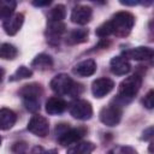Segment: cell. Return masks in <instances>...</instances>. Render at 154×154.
Listing matches in <instances>:
<instances>
[{"mask_svg": "<svg viewBox=\"0 0 154 154\" xmlns=\"http://www.w3.org/2000/svg\"><path fill=\"white\" fill-rule=\"evenodd\" d=\"M154 135V128L153 126H149L148 129H146L143 132H142V136H141V140H144V141H148V140H152Z\"/></svg>", "mask_w": 154, "mask_h": 154, "instance_id": "f546056e", "label": "cell"}, {"mask_svg": "<svg viewBox=\"0 0 154 154\" xmlns=\"http://www.w3.org/2000/svg\"><path fill=\"white\" fill-rule=\"evenodd\" d=\"M18 55V49L11 43H2L0 46V58L5 60H13Z\"/></svg>", "mask_w": 154, "mask_h": 154, "instance_id": "603a6c76", "label": "cell"}, {"mask_svg": "<svg viewBox=\"0 0 154 154\" xmlns=\"http://www.w3.org/2000/svg\"><path fill=\"white\" fill-rule=\"evenodd\" d=\"M49 85H51V89L59 96L69 95L71 97H76L83 91V85L79 83H76L66 73H59L54 76Z\"/></svg>", "mask_w": 154, "mask_h": 154, "instance_id": "6da1fadb", "label": "cell"}, {"mask_svg": "<svg viewBox=\"0 0 154 154\" xmlns=\"http://www.w3.org/2000/svg\"><path fill=\"white\" fill-rule=\"evenodd\" d=\"M28 130L35 136L46 137L49 132V123L43 116L34 114L28 123Z\"/></svg>", "mask_w": 154, "mask_h": 154, "instance_id": "ba28073f", "label": "cell"}, {"mask_svg": "<svg viewBox=\"0 0 154 154\" xmlns=\"http://www.w3.org/2000/svg\"><path fill=\"white\" fill-rule=\"evenodd\" d=\"M17 2L14 0H0V19L6 20L10 18L16 10Z\"/></svg>", "mask_w": 154, "mask_h": 154, "instance_id": "44dd1931", "label": "cell"}, {"mask_svg": "<svg viewBox=\"0 0 154 154\" xmlns=\"http://www.w3.org/2000/svg\"><path fill=\"white\" fill-rule=\"evenodd\" d=\"M113 88H114V82L107 77L97 78L91 83V93L97 99H101L107 94H109L113 90Z\"/></svg>", "mask_w": 154, "mask_h": 154, "instance_id": "30bf717a", "label": "cell"}, {"mask_svg": "<svg viewBox=\"0 0 154 154\" xmlns=\"http://www.w3.org/2000/svg\"><path fill=\"white\" fill-rule=\"evenodd\" d=\"M67 105L60 96H52L46 101V112L51 116L61 114L66 109Z\"/></svg>", "mask_w": 154, "mask_h": 154, "instance_id": "2e32d148", "label": "cell"}, {"mask_svg": "<svg viewBox=\"0 0 154 154\" xmlns=\"http://www.w3.org/2000/svg\"><path fill=\"white\" fill-rule=\"evenodd\" d=\"M26 148V143L25 142H16L12 147V150L17 154H22Z\"/></svg>", "mask_w": 154, "mask_h": 154, "instance_id": "f1b7e54d", "label": "cell"}, {"mask_svg": "<svg viewBox=\"0 0 154 154\" xmlns=\"http://www.w3.org/2000/svg\"><path fill=\"white\" fill-rule=\"evenodd\" d=\"M31 154H58V150L57 149H43L42 147H35L31 152Z\"/></svg>", "mask_w": 154, "mask_h": 154, "instance_id": "83f0119b", "label": "cell"}, {"mask_svg": "<svg viewBox=\"0 0 154 154\" xmlns=\"http://www.w3.org/2000/svg\"><path fill=\"white\" fill-rule=\"evenodd\" d=\"M96 71V63L93 59H85L76 64L72 69V72L79 77H89Z\"/></svg>", "mask_w": 154, "mask_h": 154, "instance_id": "5bb4252c", "label": "cell"}, {"mask_svg": "<svg viewBox=\"0 0 154 154\" xmlns=\"http://www.w3.org/2000/svg\"><path fill=\"white\" fill-rule=\"evenodd\" d=\"M24 23V14L23 13H13L10 18H7L6 20L2 22V29L5 30V32L10 36L16 35L22 25Z\"/></svg>", "mask_w": 154, "mask_h": 154, "instance_id": "7c38bea8", "label": "cell"}, {"mask_svg": "<svg viewBox=\"0 0 154 154\" xmlns=\"http://www.w3.org/2000/svg\"><path fill=\"white\" fill-rule=\"evenodd\" d=\"M1 141H2V140H1V136H0V144H1Z\"/></svg>", "mask_w": 154, "mask_h": 154, "instance_id": "e575fe53", "label": "cell"}, {"mask_svg": "<svg viewBox=\"0 0 154 154\" xmlns=\"http://www.w3.org/2000/svg\"><path fill=\"white\" fill-rule=\"evenodd\" d=\"M51 4V1L49 0H46V1H32V5L34 6H48Z\"/></svg>", "mask_w": 154, "mask_h": 154, "instance_id": "4dcf8cb0", "label": "cell"}, {"mask_svg": "<svg viewBox=\"0 0 154 154\" xmlns=\"http://www.w3.org/2000/svg\"><path fill=\"white\" fill-rule=\"evenodd\" d=\"M85 134H87V129L83 126H79V128H70L69 126L65 131H63L57 137H58L59 144L67 147V146H71V144L78 142Z\"/></svg>", "mask_w": 154, "mask_h": 154, "instance_id": "52a82bcc", "label": "cell"}, {"mask_svg": "<svg viewBox=\"0 0 154 154\" xmlns=\"http://www.w3.org/2000/svg\"><path fill=\"white\" fill-rule=\"evenodd\" d=\"M66 31V26L63 22H49L48 23V26H47V40L57 45L59 43V40L60 37L64 35V32Z\"/></svg>", "mask_w": 154, "mask_h": 154, "instance_id": "9a60e30c", "label": "cell"}, {"mask_svg": "<svg viewBox=\"0 0 154 154\" xmlns=\"http://www.w3.org/2000/svg\"><path fill=\"white\" fill-rule=\"evenodd\" d=\"M149 153H150V154L153 153V142L149 143Z\"/></svg>", "mask_w": 154, "mask_h": 154, "instance_id": "836d02e7", "label": "cell"}, {"mask_svg": "<svg viewBox=\"0 0 154 154\" xmlns=\"http://www.w3.org/2000/svg\"><path fill=\"white\" fill-rule=\"evenodd\" d=\"M109 69L113 75L123 76V75L129 73V71L131 70V65H130V61L125 59L123 55H117L112 58L109 63Z\"/></svg>", "mask_w": 154, "mask_h": 154, "instance_id": "4fadbf2b", "label": "cell"}, {"mask_svg": "<svg viewBox=\"0 0 154 154\" xmlns=\"http://www.w3.org/2000/svg\"><path fill=\"white\" fill-rule=\"evenodd\" d=\"M116 36H126L135 24V16L128 11L117 12L109 20Z\"/></svg>", "mask_w": 154, "mask_h": 154, "instance_id": "277c9868", "label": "cell"}, {"mask_svg": "<svg viewBox=\"0 0 154 154\" xmlns=\"http://www.w3.org/2000/svg\"><path fill=\"white\" fill-rule=\"evenodd\" d=\"M141 85H142V77L137 73L131 75L125 79H123L118 87L117 99L114 100L116 103L123 106L124 103L130 102L141 89Z\"/></svg>", "mask_w": 154, "mask_h": 154, "instance_id": "7a4b0ae2", "label": "cell"}, {"mask_svg": "<svg viewBox=\"0 0 154 154\" xmlns=\"http://www.w3.org/2000/svg\"><path fill=\"white\" fill-rule=\"evenodd\" d=\"M122 5H126V6H135L137 4H140V1H120Z\"/></svg>", "mask_w": 154, "mask_h": 154, "instance_id": "1f68e13d", "label": "cell"}, {"mask_svg": "<svg viewBox=\"0 0 154 154\" xmlns=\"http://www.w3.org/2000/svg\"><path fill=\"white\" fill-rule=\"evenodd\" d=\"M17 122V114L6 107L0 108V130L11 129Z\"/></svg>", "mask_w": 154, "mask_h": 154, "instance_id": "e0dca14e", "label": "cell"}, {"mask_svg": "<svg viewBox=\"0 0 154 154\" xmlns=\"http://www.w3.org/2000/svg\"><path fill=\"white\" fill-rule=\"evenodd\" d=\"M142 103H143V106H144L146 108H148V109H152V108L154 107V90H153V89H150V90L144 95V97L142 99Z\"/></svg>", "mask_w": 154, "mask_h": 154, "instance_id": "4316f807", "label": "cell"}, {"mask_svg": "<svg viewBox=\"0 0 154 154\" xmlns=\"http://www.w3.org/2000/svg\"><path fill=\"white\" fill-rule=\"evenodd\" d=\"M93 17V10L91 7L87 5H77L71 11V22L78 25H84L90 22Z\"/></svg>", "mask_w": 154, "mask_h": 154, "instance_id": "9c48e42d", "label": "cell"}, {"mask_svg": "<svg viewBox=\"0 0 154 154\" xmlns=\"http://www.w3.org/2000/svg\"><path fill=\"white\" fill-rule=\"evenodd\" d=\"M70 114L78 120H88L93 116L91 103L87 100H76L70 105Z\"/></svg>", "mask_w": 154, "mask_h": 154, "instance_id": "8992f818", "label": "cell"}, {"mask_svg": "<svg viewBox=\"0 0 154 154\" xmlns=\"http://www.w3.org/2000/svg\"><path fill=\"white\" fill-rule=\"evenodd\" d=\"M107 154H137V152L129 146H117L112 148Z\"/></svg>", "mask_w": 154, "mask_h": 154, "instance_id": "484cf974", "label": "cell"}, {"mask_svg": "<svg viewBox=\"0 0 154 154\" xmlns=\"http://www.w3.org/2000/svg\"><path fill=\"white\" fill-rule=\"evenodd\" d=\"M89 30L85 28H78V29H72L67 36H66V43L67 45H79L83 43L88 40Z\"/></svg>", "mask_w": 154, "mask_h": 154, "instance_id": "ac0fdd59", "label": "cell"}, {"mask_svg": "<svg viewBox=\"0 0 154 154\" xmlns=\"http://www.w3.org/2000/svg\"><path fill=\"white\" fill-rule=\"evenodd\" d=\"M31 76H32V71H31L29 67L22 65V66H19V67L13 72V75L8 78V81H10V82H16V81H20V79L29 78V77H31Z\"/></svg>", "mask_w": 154, "mask_h": 154, "instance_id": "cb8c5ba5", "label": "cell"}, {"mask_svg": "<svg viewBox=\"0 0 154 154\" xmlns=\"http://www.w3.org/2000/svg\"><path fill=\"white\" fill-rule=\"evenodd\" d=\"M31 67L40 70V71H46L53 67V59L51 55L46 54V53H41L37 54L34 60L31 61Z\"/></svg>", "mask_w": 154, "mask_h": 154, "instance_id": "ffe728a7", "label": "cell"}, {"mask_svg": "<svg viewBox=\"0 0 154 154\" xmlns=\"http://www.w3.org/2000/svg\"><path fill=\"white\" fill-rule=\"evenodd\" d=\"M65 16H66L65 6L63 4H58L51 8V11L48 13V20L49 22H63Z\"/></svg>", "mask_w": 154, "mask_h": 154, "instance_id": "7402d4cb", "label": "cell"}, {"mask_svg": "<svg viewBox=\"0 0 154 154\" xmlns=\"http://www.w3.org/2000/svg\"><path fill=\"white\" fill-rule=\"evenodd\" d=\"M42 94L43 89L38 83L25 84L19 89V96L22 97L25 108L32 113L40 109V97Z\"/></svg>", "mask_w": 154, "mask_h": 154, "instance_id": "3957f363", "label": "cell"}, {"mask_svg": "<svg viewBox=\"0 0 154 154\" xmlns=\"http://www.w3.org/2000/svg\"><path fill=\"white\" fill-rule=\"evenodd\" d=\"M95 34L101 37V38H105V37H108L109 35H113V29H112V25H111V22H105L102 23L96 30H95Z\"/></svg>", "mask_w": 154, "mask_h": 154, "instance_id": "d4e9b609", "label": "cell"}, {"mask_svg": "<svg viewBox=\"0 0 154 154\" xmlns=\"http://www.w3.org/2000/svg\"><path fill=\"white\" fill-rule=\"evenodd\" d=\"M123 116V111H122V106L117 105V103H109L107 106H105L103 108H101L100 113H99V118L101 120L102 124H105L106 126H116L120 123Z\"/></svg>", "mask_w": 154, "mask_h": 154, "instance_id": "5b68a950", "label": "cell"}, {"mask_svg": "<svg viewBox=\"0 0 154 154\" xmlns=\"http://www.w3.org/2000/svg\"><path fill=\"white\" fill-rule=\"evenodd\" d=\"M125 59H132V60H137V61H142V60H149L153 58L154 55V51L150 47H144V46H140V47H135L131 49H128L125 52H123L122 54Z\"/></svg>", "mask_w": 154, "mask_h": 154, "instance_id": "8fae6325", "label": "cell"}, {"mask_svg": "<svg viewBox=\"0 0 154 154\" xmlns=\"http://www.w3.org/2000/svg\"><path fill=\"white\" fill-rule=\"evenodd\" d=\"M96 146L89 141H78L67 149L66 154H91L95 150Z\"/></svg>", "mask_w": 154, "mask_h": 154, "instance_id": "d6986e66", "label": "cell"}, {"mask_svg": "<svg viewBox=\"0 0 154 154\" xmlns=\"http://www.w3.org/2000/svg\"><path fill=\"white\" fill-rule=\"evenodd\" d=\"M4 75H5V71H4L2 67H0V83H1V81H2V78H4Z\"/></svg>", "mask_w": 154, "mask_h": 154, "instance_id": "d6a6232c", "label": "cell"}]
</instances>
